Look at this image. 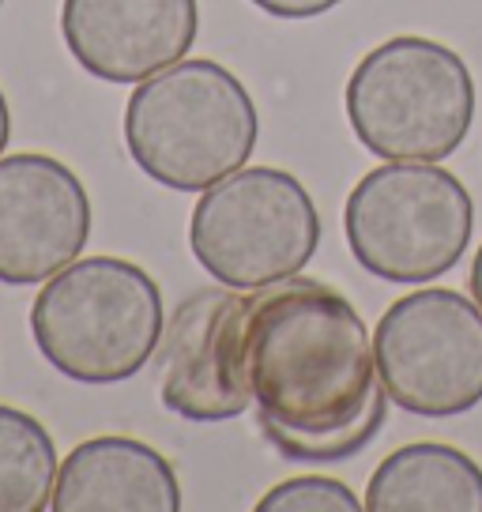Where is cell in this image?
Masks as SVG:
<instances>
[{"mask_svg": "<svg viewBox=\"0 0 482 512\" xmlns=\"http://www.w3.org/2000/svg\"><path fill=\"white\" fill-rule=\"evenodd\" d=\"M241 373L260 433L298 464L358 456L392 403L366 320L336 287L302 275L253 290Z\"/></svg>", "mask_w": 482, "mask_h": 512, "instance_id": "1", "label": "cell"}, {"mask_svg": "<svg viewBox=\"0 0 482 512\" xmlns=\"http://www.w3.org/2000/svg\"><path fill=\"white\" fill-rule=\"evenodd\" d=\"M260 113L245 83L219 61L196 57L155 72L125 106V144L151 181L204 192L253 159Z\"/></svg>", "mask_w": 482, "mask_h": 512, "instance_id": "2", "label": "cell"}, {"mask_svg": "<svg viewBox=\"0 0 482 512\" xmlns=\"http://www.w3.org/2000/svg\"><path fill=\"white\" fill-rule=\"evenodd\" d=\"M166 313L159 283L121 256H83L42 283L31 305L38 351L80 384L136 377L159 351Z\"/></svg>", "mask_w": 482, "mask_h": 512, "instance_id": "3", "label": "cell"}, {"mask_svg": "<svg viewBox=\"0 0 482 512\" xmlns=\"http://www.w3.org/2000/svg\"><path fill=\"white\" fill-rule=\"evenodd\" d=\"M347 121L385 162H441L475 121V80L456 49L400 34L370 49L347 80Z\"/></svg>", "mask_w": 482, "mask_h": 512, "instance_id": "4", "label": "cell"}, {"mask_svg": "<svg viewBox=\"0 0 482 512\" xmlns=\"http://www.w3.org/2000/svg\"><path fill=\"white\" fill-rule=\"evenodd\" d=\"M475 230V200L437 162H385L343 208L354 260L385 283H434L460 264Z\"/></svg>", "mask_w": 482, "mask_h": 512, "instance_id": "5", "label": "cell"}, {"mask_svg": "<svg viewBox=\"0 0 482 512\" xmlns=\"http://www.w3.org/2000/svg\"><path fill=\"white\" fill-rule=\"evenodd\" d=\"M321 215L306 185L275 166H241L196 200L189 249L223 287L260 290L306 268Z\"/></svg>", "mask_w": 482, "mask_h": 512, "instance_id": "6", "label": "cell"}, {"mask_svg": "<svg viewBox=\"0 0 482 512\" xmlns=\"http://www.w3.org/2000/svg\"><path fill=\"white\" fill-rule=\"evenodd\" d=\"M373 354L388 400L411 415L452 418L482 403V309L460 290L426 287L392 302Z\"/></svg>", "mask_w": 482, "mask_h": 512, "instance_id": "7", "label": "cell"}, {"mask_svg": "<svg viewBox=\"0 0 482 512\" xmlns=\"http://www.w3.org/2000/svg\"><path fill=\"white\" fill-rule=\"evenodd\" d=\"M249 305L253 294L204 287L174 309L155 351L162 403L174 415L189 422H226L253 407L241 373Z\"/></svg>", "mask_w": 482, "mask_h": 512, "instance_id": "8", "label": "cell"}, {"mask_svg": "<svg viewBox=\"0 0 482 512\" xmlns=\"http://www.w3.org/2000/svg\"><path fill=\"white\" fill-rule=\"evenodd\" d=\"M91 200L83 181L53 155L0 159V283H46L83 253Z\"/></svg>", "mask_w": 482, "mask_h": 512, "instance_id": "9", "label": "cell"}, {"mask_svg": "<svg viewBox=\"0 0 482 512\" xmlns=\"http://www.w3.org/2000/svg\"><path fill=\"white\" fill-rule=\"evenodd\" d=\"M200 31L196 0H65L61 34L83 72L144 83L185 61Z\"/></svg>", "mask_w": 482, "mask_h": 512, "instance_id": "10", "label": "cell"}, {"mask_svg": "<svg viewBox=\"0 0 482 512\" xmlns=\"http://www.w3.org/2000/svg\"><path fill=\"white\" fill-rule=\"evenodd\" d=\"M57 512H177L181 486L170 460L136 437H91L57 467Z\"/></svg>", "mask_w": 482, "mask_h": 512, "instance_id": "11", "label": "cell"}, {"mask_svg": "<svg viewBox=\"0 0 482 512\" xmlns=\"http://www.w3.org/2000/svg\"><path fill=\"white\" fill-rule=\"evenodd\" d=\"M370 512H482V467L452 445L415 441L388 452L366 486Z\"/></svg>", "mask_w": 482, "mask_h": 512, "instance_id": "12", "label": "cell"}, {"mask_svg": "<svg viewBox=\"0 0 482 512\" xmlns=\"http://www.w3.org/2000/svg\"><path fill=\"white\" fill-rule=\"evenodd\" d=\"M57 448L27 411L0 403V512H42L53 501Z\"/></svg>", "mask_w": 482, "mask_h": 512, "instance_id": "13", "label": "cell"}, {"mask_svg": "<svg viewBox=\"0 0 482 512\" xmlns=\"http://www.w3.org/2000/svg\"><path fill=\"white\" fill-rule=\"evenodd\" d=\"M366 501H358L354 490L339 479L324 475H298L279 482L275 490L260 497V512H358Z\"/></svg>", "mask_w": 482, "mask_h": 512, "instance_id": "14", "label": "cell"}, {"mask_svg": "<svg viewBox=\"0 0 482 512\" xmlns=\"http://www.w3.org/2000/svg\"><path fill=\"white\" fill-rule=\"evenodd\" d=\"M253 4L275 19H313V16L332 12L343 0H253Z\"/></svg>", "mask_w": 482, "mask_h": 512, "instance_id": "15", "label": "cell"}, {"mask_svg": "<svg viewBox=\"0 0 482 512\" xmlns=\"http://www.w3.org/2000/svg\"><path fill=\"white\" fill-rule=\"evenodd\" d=\"M467 287H471V298H475L482 309V245H479V253H475V260H471V279H467Z\"/></svg>", "mask_w": 482, "mask_h": 512, "instance_id": "16", "label": "cell"}, {"mask_svg": "<svg viewBox=\"0 0 482 512\" xmlns=\"http://www.w3.org/2000/svg\"><path fill=\"white\" fill-rule=\"evenodd\" d=\"M8 140H12V113H8V102L0 95V155H4Z\"/></svg>", "mask_w": 482, "mask_h": 512, "instance_id": "17", "label": "cell"}, {"mask_svg": "<svg viewBox=\"0 0 482 512\" xmlns=\"http://www.w3.org/2000/svg\"><path fill=\"white\" fill-rule=\"evenodd\" d=\"M0 4H4V0H0Z\"/></svg>", "mask_w": 482, "mask_h": 512, "instance_id": "18", "label": "cell"}]
</instances>
